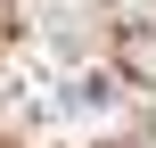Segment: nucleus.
Returning a JSON list of instances; mask_svg holds the SVG:
<instances>
[{
	"mask_svg": "<svg viewBox=\"0 0 156 148\" xmlns=\"http://www.w3.org/2000/svg\"><path fill=\"white\" fill-rule=\"evenodd\" d=\"M123 74L132 82H156V33H123Z\"/></svg>",
	"mask_w": 156,
	"mask_h": 148,
	"instance_id": "nucleus-1",
	"label": "nucleus"
}]
</instances>
